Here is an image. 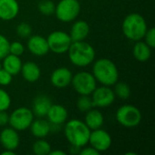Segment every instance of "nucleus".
Masks as SVG:
<instances>
[{"instance_id": "obj_36", "label": "nucleus", "mask_w": 155, "mask_h": 155, "mask_svg": "<svg viewBox=\"0 0 155 155\" xmlns=\"http://www.w3.org/2000/svg\"><path fill=\"white\" fill-rule=\"evenodd\" d=\"M66 153L61 150H55V151H51L49 155H65Z\"/></svg>"}, {"instance_id": "obj_9", "label": "nucleus", "mask_w": 155, "mask_h": 155, "mask_svg": "<svg viewBox=\"0 0 155 155\" xmlns=\"http://www.w3.org/2000/svg\"><path fill=\"white\" fill-rule=\"evenodd\" d=\"M49 50L54 54H64L68 51L72 39L66 32L54 31L52 32L46 38Z\"/></svg>"}, {"instance_id": "obj_8", "label": "nucleus", "mask_w": 155, "mask_h": 155, "mask_svg": "<svg viewBox=\"0 0 155 155\" xmlns=\"http://www.w3.org/2000/svg\"><path fill=\"white\" fill-rule=\"evenodd\" d=\"M33 121L34 114L32 110L26 107H19L10 114L8 124L16 131H24L30 127Z\"/></svg>"}, {"instance_id": "obj_35", "label": "nucleus", "mask_w": 155, "mask_h": 155, "mask_svg": "<svg viewBox=\"0 0 155 155\" xmlns=\"http://www.w3.org/2000/svg\"><path fill=\"white\" fill-rule=\"evenodd\" d=\"M9 115L5 113V111H0V126H5L8 124Z\"/></svg>"}, {"instance_id": "obj_11", "label": "nucleus", "mask_w": 155, "mask_h": 155, "mask_svg": "<svg viewBox=\"0 0 155 155\" xmlns=\"http://www.w3.org/2000/svg\"><path fill=\"white\" fill-rule=\"evenodd\" d=\"M92 101L94 107H107L110 106L114 99L115 94L114 90H112L109 86H102V87H96L94 92L92 93Z\"/></svg>"}, {"instance_id": "obj_17", "label": "nucleus", "mask_w": 155, "mask_h": 155, "mask_svg": "<svg viewBox=\"0 0 155 155\" xmlns=\"http://www.w3.org/2000/svg\"><path fill=\"white\" fill-rule=\"evenodd\" d=\"M52 105L51 99L45 94L37 95L33 102V114L37 117H45Z\"/></svg>"}, {"instance_id": "obj_29", "label": "nucleus", "mask_w": 155, "mask_h": 155, "mask_svg": "<svg viewBox=\"0 0 155 155\" xmlns=\"http://www.w3.org/2000/svg\"><path fill=\"white\" fill-rule=\"evenodd\" d=\"M11 104L10 95L0 88V111H6Z\"/></svg>"}, {"instance_id": "obj_37", "label": "nucleus", "mask_w": 155, "mask_h": 155, "mask_svg": "<svg viewBox=\"0 0 155 155\" xmlns=\"http://www.w3.org/2000/svg\"><path fill=\"white\" fill-rule=\"evenodd\" d=\"M2 155H15V152L12 150H5L2 152Z\"/></svg>"}, {"instance_id": "obj_12", "label": "nucleus", "mask_w": 155, "mask_h": 155, "mask_svg": "<svg viewBox=\"0 0 155 155\" xmlns=\"http://www.w3.org/2000/svg\"><path fill=\"white\" fill-rule=\"evenodd\" d=\"M27 47L29 51L36 56H44L50 51L46 38L38 35L29 37L27 41Z\"/></svg>"}, {"instance_id": "obj_15", "label": "nucleus", "mask_w": 155, "mask_h": 155, "mask_svg": "<svg viewBox=\"0 0 155 155\" xmlns=\"http://www.w3.org/2000/svg\"><path fill=\"white\" fill-rule=\"evenodd\" d=\"M19 5L16 0H0V19L9 21L16 17Z\"/></svg>"}, {"instance_id": "obj_33", "label": "nucleus", "mask_w": 155, "mask_h": 155, "mask_svg": "<svg viewBox=\"0 0 155 155\" xmlns=\"http://www.w3.org/2000/svg\"><path fill=\"white\" fill-rule=\"evenodd\" d=\"M145 38V43L153 49L155 47V29L153 27L147 29L144 36Z\"/></svg>"}, {"instance_id": "obj_18", "label": "nucleus", "mask_w": 155, "mask_h": 155, "mask_svg": "<svg viewBox=\"0 0 155 155\" xmlns=\"http://www.w3.org/2000/svg\"><path fill=\"white\" fill-rule=\"evenodd\" d=\"M89 32H90V27L88 23L84 20H79L76 21L72 25L69 35L72 39V42L84 41L89 35Z\"/></svg>"}, {"instance_id": "obj_20", "label": "nucleus", "mask_w": 155, "mask_h": 155, "mask_svg": "<svg viewBox=\"0 0 155 155\" xmlns=\"http://www.w3.org/2000/svg\"><path fill=\"white\" fill-rule=\"evenodd\" d=\"M31 129L32 134L39 139L45 138L51 132V126L50 123L44 119H37L34 120L29 127Z\"/></svg>"}, {"instance_id": "obj_10", "label": "nucleus", "mask_w": 155, "mask_h": 155, "mask_svg": "<svg viewBox=\"0 0 155 155\" xmlns=\"http://www.w3.org/2000/svg\"><path fill=\"white\" fill-rule=\"evenodd\" d=\"M88 143L93 148H94L101 153L102 152L107 151L111 147L112 137L106 131L99 128L91 132Z\"/></svg>"}, {"instance_id": "obj_28", "label": "nucleus", "mask_w": 155, "mask_h": 155, "mask_svg": "<svg viewBox=\"0 0 155 155\" xmlns=\"http://www.w3.org/2000/svg\"><path fill=\"white\" fill-rule=\"evenodd\" d=\"M16 34L22 38L29 37L32 34V27L28 23L22 22L16 27Z\"/></svg>"}, {"instance_id": "obj_7", "label": "nucleus", "mask_w": 155, "mask_h": 155, "mask_svg": "<svg viewBox=\"0 0 155 155\" xmlns=\"http://www.w3.org/2000/svg\"><path fill=\"white\" fill-rule=\"evenodd\" d=\"M96 79L89 72H79L73 75L71 84L80 95H90L96 88Z\"/></svg>"}, {"instance_id": "obj_19", "label": "nucleus", "mask_w": 155, "mask_h": 155, "mask_svg": "<svg viewBox=\"0 0 155 155\" xmlns=\"http://www.w3.org/2000/svg\"><path fill=\"white\" fill-rule=\"evenodd\" d=\"M20 72L22 73L23 78L29 83L36 82L41 75V70L39 66L35 63L31 61H28L22 64Z\"/></svg>"}, {"instance_id": "obj_16", "label": "nucleus", "mask_w": 155, "mask_h": 155, "mask_svg": "<svg viewBox=\"0 0 155 155\" xmlns=\"http://www.w3.org/2000/svg\"><path fill=\"white\" fill-rule=\"evenodd\" d=\"M48 122L52 124L61 125L64 122H66L68 118L67 110L61 104H52L49 108L47 114Z\"/></svg>"}, {"instance_id": "obj_21", "label": "nucleus", "mask_w": 155, "mask_h": 155, "mask_svg": "<svg viewBox=\"0 0 155 155\" xmlns=\"http://www.w3.org/2000/svg\"><path fill=\"white\" fill-rule=\"evenodd\" d=\"M104 118L100 111L96 109H91L88 112H86L84 124L88 126L90 130H95L101 128L104 124Z\"/></svg>"}, {"instance_id": "obj_27", "label": "nucleus", "mask_w": 155, "mask_h": 155, "mask_svg": "<svg viewBox=\"0 0 155 155\" xmlns=\"http://www.w3.org/2000/svg\"><path fill=\"white\" fill-rule=\"evenodd\" d=\"M38 10L45 15H51L54 14L55 5L51 0H41L38 3Z\"/></svg>"}, {"instance_id": "obj_13", "label": "nucleus", "mask_w": 155, "mask_h": 155, "mask_svg": "<svg viewBox=\"0 0 155 155\" xmlns=\"http://www.w3.org/2000/svg\"><path fill=\"white\" fill-rule=\"evenodd\" d=\"M72 72L66 67H59L55 69L51 74V83L57 88H64L72 82Z\"/></svg>"}, {"instance_id": "obj_34", "label": "nucleus", "mask_w": 155, "mask_h": 155, "mask_svg": "<svg viewBox=\"0 0 155 155\" xmlns=\"http://www.w3.org/2000/svg\"><path fill=\"white\" fill-rule=\"evenodd\" d=\"M81 155H99L100 153L98 151H96L94 148H93L92 146L91 147H87V148H84V150L80 151L79 153Z\"/></svg>"}, {"instance_id": "obj_25", "label": "nucleus", "mask_w": 155, "mask_h": 155, "mask_svg": "<svg viewBox=\"0 0 155 155\" xmlns=\"http://www.w3.org/2000/svg\"><path fill=\"white\" fill-rule=\"evenodd\" d=\"M33 152L36 155H48L51 152V146L46 141L40 139L33 144Z\"/></svg>"}, {"instance_id": "obj_22", "label": "nucleus", "mask_w": 155, "mask_h": 155, "mask_svg": "<svg viewBox=\"0 0 155 155\" xmlns=\"http://www.w3.org/2000/svg\"><path fill=\"white\" fill-rule=\"evenodd\" d=\"M3 68L10 73L12 75L17 74L21 71L22 62L19 56L8 54L5 57L3 58Z\"/></svg>"}, {"instance_id": "obj_38", "label": "nucleus", "mask_w": 155, "mask_h": 155, "mask_svg": "<svg viewBox=\"0 0 155 155\" xmlns=\"http://www.w3.org/2000/svg\"><path fill=\"white\" fill-rule=\"evenodd\" d=\"M1 67H2V65H1V63H0V68H1Z\"/></svg>"}, {"instance_id": "obj_32", "label": "nucleus", "mask_w": 155, "mask_h": 155, "mask_svg": "<svg viewBox=\"0 0 155 155\" xmlns=\"http://www.w3.org/2000/svg\"><path fill=\"white\" fill-rule=\"evenodd\" d=\"M13 79V75L8 73L6 70H5L4 68H0V85L3 86H6L8 84H11Z\"/></svg>"}, {"instance_id": "obj_31", "label": "nucleus", "mask_w": 155, "mask_h": 155, "mask_svg": "<svg viewBox=\"0 0 155 155\" xmlns=\"http://www.w3.org/2000/svg\"><path fill=\"white\" fill-rule=\"evenodd\" d=\"M24 51H25L24 45L18 41L11 43L9 45V54H11L20 56L24 54Z\"/></svg>"}, {"instance_id": "obj_1", "label": "nucleus", "mask_w": 155, "mask_h": 155, "mask_svg": "<svg viewBox=\"0 0 155 155\" xmlns=\"http://www.w3.org/2000/svg\"><path fill=\"white\" fill-rule=\"evenodd\" d=\"M93 74L96 81L105 86L115 84L119 79V71L115 64L107 58L95 61L93 67Z\"/></svg>"}, {"instance_id": "obj_23", "label": "nucleus", "mask_w": 155, "mask_h": 155, "mask_svg": "<svg viewBox=\"0 0 155 155\" xmlns=\"http://www.w3.org/2000/svg\"><path fill=\"white\" fill-rule=\"evenodd\" d=\"M134 56L139 62H146L150 59L152 54V48L145 43L140 41H136V44L134 46Z\"/></svg>"}, {"instance_id": "obj_6", "label": "nucleus", "mask_w": 155, "mask_h": 155, "mask_svg": "<svg viewBox=\"0 0 155 155\" xmlns=\"http://www.w3.org/2000/svg\"><path fill=\"white\" fill-rule=\"evenodd\" d=\"M80 9L81 5L78 0H60L55 5L54 14L58 20L68 23L78 16Z\"/></svg>"}, {"instance_id": "obj_30", "label": "nucleus", "mask_w": 155, "mask_h": 155, "mask_svg": "<svg viewBox=\"0 0 155 155\" xmlns=\"http://www.w3.org/2000/svg\"><path fill=\"white\" fill-rule=\"evenodd\" d=\"M9 45L10 43L8 39L5 35L0 34V60L9 54Z\"/></svg>"}, {"instance_id": "obj_14", "label": "nucleus", "mask_w": 155, "mask_h": 155, "mask_svg": "<svg viewBox=\"0 0 155 155\" xmlns=\"http://www.w3.org/2000/svg\"><path fill=\"white\" fill-rule=\"evenodd\" d=\"M20 143L19 135L14 128H5L0 134V143L5 150L15 151Z\"/></svg>"}, {"instance_id": "obj_5", "label": "nucleus", "mask_w": 155, "mask_h": 155, "mask_svg": "<svg viewBox=\"0 0 155 155\" xmlns=\"http://www.w3.org/2000/svg\"><path fill=\"white\" fill-rule=\"evenodd\" d=\"M117 122L124 127L134 128L140 124L142 121L141 111L131 104H125L121 106L116 112Z\"/></svg>"}, {"instance_id": "obj_3", "label": "nucleus", "mask_w": 155, "mask_h": 155, "mask_svg": "<svg viewBox=\"0 0 155 155\" xmlns=\"http://www.w3.org/2000/svg\"><path fill=\"white\" fill-rule=\"evenodd\" d=\"M67 52L71 63L79 67L89 65L95 58L94 47L84 41L72 42Z\"/></svg>"}, {"instance_id": "obj_26", "label": "nucleus", "mask_w": 155, "mask_h": 155, "mask_svg": "<svg viewBox=\"0 0 155 155\" xmlns=\"http://www.w3.org/2000/svg\"><path fill=\"white\" fill-rule=\"evenodd\" d=\"M94 107L92 97L89 95H81L77 100V108L82 113H86Z\"/></svg>"}, {"instance_id": "obj_2", "label": "nucleus", "mask_w": 155, "mask_h": 155, "mask_svg": "<svg viewBox=\"0 0 155 155\" xmlns=\"http://www.w3.org/2000/svg\"><path fill=\"white\" fill-rule=\"evenodd\" d=\"M91 130L88 126L78 119H73L66 123L64 126V135L72 146L82 148L89 142Z\"/></svg>"}, {"instance_id": "obj_4", "label": "nucleus", "mask_w": 155, "mask_h": 155, "mask_svg": "<svg viewBox=\"0 0 155 155\" xmlns=\"http://www.w3.org/2000/svg\"><path fill=\"white\" fill-rule=\"evenodd\" d=\"M124 35L132 41H140L147 31V24L144 17L137 13L128 15L122 25Z\"/></svg>"}, {"instance_id": "obj_24", "label": "nucleus", "mask_w": 155, "mask_h": 155, "mask_svg": "<svg viewBox=\"0 0 155 155\" xmlns=\"http://www.w3.org/2000/svg\"><path fill=\"white\" fill-rule=\"evenodd\" d=\"M114 92L115 96L123 100L128 99L131 95V88L124 82H119V83L117 82L115 84V88Z\"/></svg>"}]
</instances>
